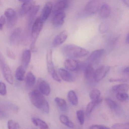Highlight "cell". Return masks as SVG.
Returning a JSON list of instances; mask_svg holds the SVG:
<instances>
[{"instance_id":"28","label":"cell","mask_w":129,"mask_h":129,"mask_svg":"<svg viewBox=\"0 0 129 129\" xmlns=\"http://www.w3.org/2000/svg\"><path fill=\"white\" fill-rule=\"evenodd\" d=\"M68 99L71 104L74 106H77L78 104V99L75 92L73 90H71L68 92Z\"/></svg>"},{"instance_id":"43","label":"cell","mask_w":129,"mask_h":129,"mask_svg":"<svg viewBox=\"0 0 129 129\" xmlns=\"http://www.w3.org/2000/svg\"><path fill=\"white\" fill-rule=\"evenodd\" d=\"M51 75H52V77L55 80L57 81V82H59V83L61 82V79H60L59 77L56 72L55 71V72L52 73Z\"/></svg>"},{"instance_id":"4","label":"cell","mask_w":129,"mask_h":129,"mask_svg":"<svg viewBox=\"0 0 129 129\" xmlns=\"http://www.w3.org/2000/svg\"><path fill=\"white\" fill-rule=\"evenodd\" d=\"M100 7V3L98 1H89L84 8V13L86 15H91L99 11Z\"/></svg>"},{"instance_id":"27","label":"cell","mask_w":129,"mask_h":129,"mask_svg":"<svg viewBox=\"0 0 129 129\" xmlns=\"http://www.w3.org/2000/svg\"><path fill=\"white\" fill-rule=\"evenodd\" d=\"M32 121L34 124L40 129H49V126L45 121L40 118L34 117Z\"/></svg>"},{"instance_id":"44","label":"cell","mask_w":129,"mask_h":129,"mask_svg":"<svg viewBox=\"0 0 129 129\" xmlns=\"http://www.w3.org/2000/svg\"><path fill=\"white\" fill-rule=\"evenodd\" d=\"M123 72L125 74H129V67H127L123 69Z\"/></svg>"},{"instance_id":"32","label":"cell","mask_w":129,"mask_h":129,"mask_svg":"<svg viewBox=\"0 0 129 129\" xmlns=\"http://www.w3.org/2000/svg\"><path fill=\"white\" fill-rule=\"evenodd\" d=\"M116 97L117 99L121 102H127L129 99V95L127 93H118Z\"/></svg>"},{"instance_id":"21","label":"cell","mask_w":129,"mask_h":129,"mask_svg":"<svg viewBox=\"0 0 129 129\" xmlns=\"http://www.w3.org/2000/svg\"><path fill=\"white\" fill-rule=\"evenodd\" d=\"M105 101L108 106L115 113L120 114L122 111L121 108L116 102L109 98L106 99Z\"/></svg>"},{"instance_id":"34","label":"cell","mask_w":129,"mask_h":129,"mask_svg":"<svg viewBox=\"0 0 129 129\" xmlns=\"http://www.w3.org/2000/svg\"><path fill=\"white\" fill-rule=\"evenodd\" d=\"M77 118L81 125H82L84 123V114L82 110H78L76 112Z\"/></svg>"},{"instance_id":"30","label":"cell","mask_w":129,"mask_h":129,"mask_svg":"<svg viewBox=\"0 0 129 129\" xmlns=\"http://www.w3.org/2000/svg\"><path fill=\"white\" fill-rule=\"evenodd\" d=\"M4 15L7 20L16 18V13L15 10L12 8L7 9L4 12Z\"/></svg>"},{"instance_id":"40","label":"cell","mask_w":129,"mask_h":129,"mask_svg":"<svg viewBox=\"0 0 129 129\" xmlns=\"http://www.w3.org/2000/svg\"><path fill=\"white\" fill-rule=\"evenodd\" d=\"M89 129H110V128L104 125L95 124L90 126Z\"/></svg>"},{"instance_id":"37","label":"cell","mask_w":129,"mask_h":129,"mask_svg":"<svg viewBox=\"0 0 129 129\" xmlns=\"http://www.w3.org/2000/svg\"><path fill=\"white\" fill-rule=\"evenodd\" d=\"M108 24L107 22H103L101 23L99 26V31L102 34L106 33L108 30Z\"/></svg>"},{"instance_id":"24","label":"cell","mask_w":129,"mask_h":129,"mask_svg":"<svg viewBox=\"0 0 129 129\" xmlns=\"http://www.w3.org/2000/svg\"><path fill=\"white\" fill-rule=\"evenodd\" d=\"M102 100L100 98L99 99L96 100H92L91 102L89 103L87 106V114L88 115L90 114L95 107L99 105L102 102Z\"/></svg>"},{"instance_id":"19","label":"cell","mask_w":129,"mask_h":129,"mask_svg":"<svg viewBox=\"0 0 129 129\" xmlns=\"http://www.w3.org/2000/svg\"><path fill=\"white\" fill-rule=\"evenodd\" d=\"M31 52L30 50H26L23 52L21 58V65L27 69L30 61Z\"/></svg>"},{"instance_id":"6","label":"cell","mask_w":129,"mask_h":129,"mask_svg":"<svg viewBox=\"0 0 129 129\" xmlns=\"http://www.w3.org/2000/svg\"><path fill=\"white\" fill-rule=\"evenodd\" d=\"M1 66L3 75L5 80L9 83L11 84H13V77L10 68L3 60L1 61Z\"/></svg>"},{"instance_id":"38","label":"cell","mask_w":129,"mask_h":129,"mask_svg":"<svg viewBox=\"0 0 129 129\" xmlns=\"http://www.w3.org/2000/svg\"><path fill=\"white\" fill-rule=\"evenodd\" d=\"M7 94V88L6 84L3 82H0V94L3 96Z\"/></svg>"},{"instance_id":"7","label":"cell","mask_w":129,"mask_h":129,"mask_svg":"<svg viewBox=\"0 0 129 129\" xmlns=\"http://www.w3.org/2000/svg\"><path fill=\"white\" fill-rule=\"evenodd\" d=\"M105 52L104 49H99L93 51L87 59V63L92 65L98 62Z\"/></svg>"},{"instance_id":"33","label":"cell","mask_w":129,"mask_h":129,"mask_svg":"<svg viewBox=\"0 0 129 129\" xmlns=\"http://www.w3.org/2000/svg\"><path fill=\"white\" fill-rule=\"evenodd\" d=\"M40 8V6H35V5L34 6L31 10L29 12L28 18L30 20H32L35 17V16L39 11Z\"/></svg>"},{"instance_id":"3","label":"cell","mask_w":129,"mask_h":129,"mask_svg":"<svg viewBox=\"0 0 129 129\" xmlns=\"http://www.w3.org/2000/svg\"><path fill=\"white\" fill-rule=\"evenodd\" d=\"M43 24L44 21L41 17L37 18L34 22L31 30L32 41L31 45V49H34L36 41L43 29Z\"/></svg>"},{"instance_id":"48","label":"cell","mask_w":129,"mask_h":129,"mask_svg":"<svg viewBox=\"0 0 129 129\" xmlns=\"http://www.w3.org/2000/svg\"><path fill=\"white\" fill-rule=\"evenodd\" d=\"M126 129H129V128H126Z\"/></svg>"},{"instance_id":"46","label":"cell","mask_w":129,"mask_h":129,"mask_svg":"<svg viewBox=\"0 0 129 129\" xmlns=\"http://www.w3.org/2000/svg\"><path fill=\"white\" fill-rule=\"evenodd\" d=\"M5 116V114L3 112L0 110V119L3 118Z\"/></svg>"},{"instance_id":"39","label":"cell","mask_w":129,"mask_h":129,"mask_svg":"<svg viewBox=\"0 0 129 129\" xmlns=\"http://www.w3.org/2000/svg\"><path fill=\"white\" fill-rule=\"evenodd\" d=\"M6 18L4 15L1 16L0 17V30H2L6 23Z\"/></svg>"},{"instance_id":"16","label":"cell","mask_w":129,"mask_h":129,"mask_svg":"<svg viewBox=\"0 0 129 129\" xmlns=\"http://www.w3.org/2000/svg\"><path fill=\"white\" fill-rule=\"evenodd\" d=\"M58 73L61 78L66 82H74L75 78L74 75L67 70L64 69L60 68L58 70Z\"/></svg>"},{"instance_id":"41","label":"cell","mask_w":129,"mask_h":129,"mask_svg":"<svg viewBox=\"0 0 129 129\" xmlns=\"http://www.w3.org/2000/svg\"><path fill=\"white\" fill-rule=\"evenodd\" d=\"M128 81L127 79L124 78H111L109 79V81L110 82H126Z\"/></svg>"},{"instance_id":"14","label":"cell","mask_w":129,"mask_h":129,"mask_svg":"<svg viewBox=\"0 0 129 129\" xmlns=\"http://www.w3.org/2000/svg\"><path fill=\"white\" fill-rule=\"evenodd\" d=\"M38 90L44 95L48 96L51 91L50 86L48 83L44 80H40L38 83Z\"/></svg>"},{"instance_id":"17","label":"cell","mask_w":129,"mask_h":129,"mask_svg":"<svg viewBox=\"0 0 129 129\" xmlns=\"http://www.w3.org/2000/svg\"><path fill=\"white\" fill-rule=\"evenodd\" d=\"M53 5L51 2H47L44 7L41 14V18L44 22L46 21L52 10Z\"/></svg>"},{"instance_id":"9","label":"cell","mask_w":129,"mask_h":129,"mask_svg":"<svg viewBox=\"0 0 129 129\" xmlns=\"http://www.w3.org/2000/svg\"><path fill=\"white\" fill-rule=\"evenodd\" d=\"M84 76L87 82L92 83L95 82L94 80V73L95 70L93 66L87 64L84 69Z\"/></svg>"},{"instance_id":"18","label":"cell","mask_w":129,"mask_h":129,"mask_svg":"<svg viewBox=\"0 0 129 129\" xmlns=\"http://www.w3.org/2000/svg\"><path fill=\"white\" fill-rule=\"evenodd\" d=\"M46 61L48 72L51 74L52 73L56 71L53 62L52 50L51 49L47 51L46 55Z\"/></svg>"},{"instance_id":"26","label":"cell","mask_w":129,"mask_h":129,"mask_svg":"<svg viewBox=\"0 0 129 129\" xmlns=\"http://www.w3.org/2000/svg\"><path fill=\"white\" fill-rule=\"evenodd\" d=\"M25 80V83L28 87L33 86L36 82V78L34 74L31 72H29L27 74Z\"/></svg>"},{"instance_id":"25","label":"cell","mask_w":129,"mask_h":129,"mask_svg":"<svg viewBox=\"0 0 129 129\" xmlns=\"http://www.w3.org/2000/svg\"><path fill=\"white\" fill-rule=\"evenodd\" d=\"M25 70L23 66H20L17 68L15 72V77L19 81H23L24 79Z\"/></svg>"},{"instance_id":"29","label":"cell","mask_w":129,"mask_h":129,"mask_svg":"<svg viewBox=\"0 0 129 129\" xmlns=\"http://www.w3.org/2000/svg\"><path fill=\"white\" fill-rule=\"evenodd\" d=\"M59 120L62 123L67 126L68 127L71 128H73L74 127L75 125L74 123L71 121L68 117L66 115H61L59 116Z\"/></svg>"},{"instance_id":"5","label":"cell","mask_w":129,"mask_h":129,"mask_svg":"<svg viewBox=\"0 0 129 129\" xmlns=\"http://www.w3.org/2000/svg\"><path fill=\"white\" fill-rule=\"evenodd\" d=\"M110 70V68L107 66H102L95 70L94 80L95 83L99 82L106 76Z\"/></svg>"},{"instance_id":"11","label":"cell","mask_w":129,"mask_h":129,"mask_svg":"<svg viewBox=\"0 0 129 129\" xmlns=\"http://www.w3.org/2000/svg\"><path fill=\"white\" fill-rule=\"evenodd\" d=\"M68 34L65 30L62 31L55 37L52 42V46L54 47L60 46L64 43L68 38Z\"/></svg>"},{"instance_id":"31","label":"cell","mask_w":129,"mask_h":129,"mask_svg":"<svg viewBox=\"0 0 129 129\" xmlns=\"http://www.w3.org/2000/svg\"><path fill=\"white\" fill-rule=\"evenodd\" d=\"M101 92L98 89H93L89 93L90 98L92 100H96L100 98Z\"/></svg>"},{"instance_id":"15","label":"cell","mask_w":129,"mask_h":129,"mask_svg":"<svg viewBox=\"0 0 129 129\" xmlns=\"http://www.w3.org/2000/svg\"><path fill=\"white\" fill-rule=\"evenodd\" d=\"M22 30L20 28H17L13 31L10 37V41L12 44H18L20 41L21 35Z\"/></svg>"},{"instance_id":"35","label":"cell","mask_w":129,"mask_h":129,"mask_svg":"<svg viewBox=\"0 0 129 129\" xmlns=\"http://www.w3.org/2000/svg\"><path fill=\"white\" fill-rule=\"evenodd\" d=\"M8 129H19L20 126L18 122L10 120L8 121Z\"/></svg>"},{"instance_id":"8","label":"cell","mask_w":129,"mask_h":129,"mask_svg":"<svg viewBox=\"0 0 129 129\" xmlns=\"http://www.w3.org/2000/svg\"><path fill=\"white\" fill-rule=\"evenodd\" d=\"M22 3L19 10V13L22 16H24L30 12L34 6V2L31 1H21Z\"/></svg>"},{"instance_id":"13","label":"cell","mask_w":129,"mask_h":129,"mask_svg":"<svg viewBox=\"0 0 129 129\" xmlns=\"http://www.w3.org/2000/svg\"><path fill=\"white\" fill-rule=\"evenodd\" d=\"M68 1L66 0H61L57 1L53 6L52 11L53 13L56 14L58 13L62 12L63 10L67 9L68 7Z\"/></svg>"},{"instance_id":"20","label":"cell","mask_w":129,"mask_h":129,"mask_svg":"<svg viewBox=\"0 0 129 129\" xmlns=\"http://www.w3.org/2000/svg\"><path fill=\"white\" fill-rule=\"evenodd\" d=\"M99 11L100 17L103 19L106 18L110 15L111 8L108 4H104L100 7Z\"/></svg>"},{"instance_id":"2","label":"cell","mask_w":129,"mask_h":129,"mask_svg":"<svg viewBox=\"0 0 129 129\" xmlns=\"http://www.w3.org/2000/svg\"><path fill=\"white\" fill-rule=\"evenodd\" d=\"M64 56L69 59L78 58L85 57L89 52L86 49L74 44H68L63 47L62 50Z\"/></svg>"},{"instance_id":"47","label":"cell","mask_w":129,"mask_h":129,"mask_svg":"<svg viewBox=\"0 0 129 129\" xmlns=\"http://www.w3.org/2000/svg\"><path fill=\"white\" fill-rule=\"evenodd\" d=\"M129 34H127V35L126 38V43L127 44H129Z\"/></svg>"},{"instance_id":"42","label":"cell","mask_w":129,"mask_h":129,"mask_svg":"<svg viewBox=\"0 0 129 129\" xmlns=\"http://www.w3.org/2000/svg\"><path fill=\"white\" fill-rule=\"evenodd\" d=\"M7 55L8 57L10 58L11 59H15L16 58V56L15 55V53L10 49H8L7 50Z\"/></svg>"},{"instance_id":"45","label":"cell","mask_w":129,"mask_h":129,"mask_svg":"<svg viewBox=\"0 0 129 129\" xmlns=\"http://www.w3.org/2000/svg\"><path fill=\"white\" fill-rule=\"evenodd\" d=\"M122 2L126 6L129 7V0H123L122 1Z\"/></svg>"},{"instance_id":"1","label":"cell","mask_w":129,"mask_h":129,"mask_svg":"<svg viewBox=\"0 0 129 129\" xmlns=\"http://www.w3.org/2000/svg\"><path fill=\"white\" fill-rule=\"evenodd\" d=\"M29 98L31 103L37 108L46 114L49 111V103L43 95L38 89H34L29 93Z\"/></svg>"},{"instance_id":"22","label":"cell","mask_w":129,"mask_h":129,"mask_svg":"<svg viewBox=\"0 0 129 129\" xmlns=\"http://www.w3.org/2000/svg\"><path fill=\"white\" fill-rule=\"evenodd\" d=\"M112 91L118 93H126L129 90V86L127 84L123 83L113 86L112 88Z\"/></svg>"},{"instance_id":"36","label":"cell","mask_w":129,"mask_h":129,"mask_svg":"<svg viewBox=\"0 0 129 129\" xmlns=\"http://www.w3.org/2000/svg\"><path fill=\"white\" fill-rule=\"evenodd\" d=\"M129 124L127 123H118L113 124L112 126L113 129H126L129 128Z\"/></svg>"},{"instance_id":"12","label":"cell","mask_w":129,"mask_h":129,"mask_svg":"<svg viewBox=\"0 0 129 129\" xmlns=\"http://www.w3.org/2000/svg\"><path fill=\"white\" fill-rule=\"evenodd\" d=\"M65 67L69 71H75L80 68V62L73 59H68L64 62Z\"/></svg>"},{"instance_id":"10","label":"cell","mask_w":129,"mask_h":129,"mask_svg":"<svg viewBox=\"0 0 129 129\" xmlns=\"http://www.w3.org/2000/svg\"><path fill=\"white\" fill-rule=\"evenodd\" d=\"M66 16L65 13L63 12L55 14L52 19L53 25L56 27H60L62 26L64 22Z\"/></svg>"},{"instance_id":"23","label":"cell","mask_w":129,"mask_h":129,"mask_svg":"<svg viewBox=\"0 0 129 129\" xmlns=\"http://www.w3.org/2000/svg\"><path fill=\"white\" fill-rule=\"evenodd\" d=\"M54 100L57 106L62 111L65 112L68 110L67 103L64 99L57 97L55 98Z\"/></svg>"}]
</instances>
